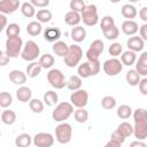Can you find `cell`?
I'll return each instance as SVG.
<instances>
[{"label":"cell","mask_w":147,"mask_h":147,"mask_svg":"<svg viewBox=\"0 0 147 147\" xmlns=\"http://www.w3.org/2000/svg\"><path fill=\"white\" fill-rule=\"evenodd\" d=\"M72 114H74V105L71 102H60L55 106L52 113V117L55 122L61 123V122H65V119H68Z\"/></svg>","instance_id":"1"},{"label":"cell","mask_w":147,"mask_h":147,"mask_svg":"<svg viewBox=\"0 0 147 147\" xmlns=\"http://www.w3.org/2000/svg\"><path fill=\"white\" fill-rule=\"evenodd\" d=\"M82 21L86 26H94L99 22V15H98V8L95 5L90 3L86 5L85 8L80 13Z\"/></svg>","instance_id":"2"},{"label":"cell","mask_w":147,"mask_h":147,"mask_svg":"<svg viewBox=\"0 0 147 147\" xmlns=\"http://www.w3.org/2000/svg\"><path fill=\"white\" fill-rule=\"evenodd\" d=\"M82 57H83V51H82L80 46H78L77 44H74V45L69 46V51H68L67 55L63 57L64 64L69 68H75L79 64Z\"/></svg>","instance_id":"3"},{"label":"cell","mask_w":147,"mask_h":147,"mask_svg":"<svg viewBox=\"0 0 147 147\" xmlns=\"http://www.w3.org/2000/svg\"><path fill=\"white\" fill-rule=\"evenodd\" d=\"M39 55H40V48L37 45V42H34L33 40H28L23 46V49L21 52V57L24 61L32 62L37 60Z\"/></svg>","instance_id":"4"},{"label":"cell","mask_w":147,"mask_h":147,"mask_svg":"<svg viewBox=\"0 0 147 147\" xmlns=\"http://www.w3.org/2000/svg\"><path fill=\"white\" fill-rule=\"evenodd\" d=\"M47 82L55 90H61L67 86V79L60 69H51L47 72Z\"/></svg>","instance_id":"5"},{"label":"cell","mask_w":147,"mask_h":147,"mask_svg":"<svg viewBox=\"0 0 147 147\" xmlns=\"http://www.w3.org/2000/svg\"><path fill=\"white\" fill-rule=\"evenodd\" d=\"M71 137H72V127L69 123L61 122L55 127V138H56L57 142L65 145V144L70 142Z\"/></svg>","instance_id":"6"},{"label":"cell","mask_w":147,"mask_h":147,"mask_svg":"<svg viewBox=\"0 0 147 147\" xmlns=\"http://www.w3.org/2000/svg\"><path fill=\"white\" fill-rule=\"evenodd\" d=\"M23 49V40L20 36L8 37L6 40V53L10 57H17Z\"/></svg>","instance_id":"7"},{"label":"cell","mask_w":147,"mask_h":147,"mask_svg":"<svg viewBox=\"0 0 147 147\" xmlns=\"http://www.w3.org/2000/svg\"><path fill=\"white\" fill-rule=\"evenodd\" d=\"M102 68L107 76H117L123 70V63L117 57H111L103 62Z\"/></svg>","instance_id":"8"},{"label":"cell","mask_w":147,"mask_h":147,"mask_svg":"<svg viewBox=\"0 0 147 147\" xmlns=\"http://www.w3.org/2000/svg\"><path fill=\"white\" fill-rule=\"evenodd\" d=\"M105 51V44L102 40L100 39H95L91 42L90 45V48L87 49L86 52V57H87V61H95V60H99V56L103 53Z\"/></svg>","instance_id":"9"},{"label":"cell","mask_w":147,"mask_h":147,"mask_svg":"<svg viewBox=\"0 0 147 147\" xmlns=\"http://www.w3.org/2000/svg\"><path fill=\"white\" fill-rule=\"evenodd\" d=\"M70 102L74 105V107L77 108H84L88 102V93L86 90L79 88L77 91H74L70 95Z\"/></svg>","instance_id":"10"},{"label":"cell","mask_w":147,"mask_h":147,"mask_svg":"<svg viewBox=\"0 0 147 147\" xmlns=\"http://www.w3.org/2000/svg\"><path fill=\"white\" fill-rule=\"evenodd\" d=\"M54 144V137L49 132H38L33 137V145L36 147H51Z\"/></svg>","instance_id":"11"},{"label":"cell","mask_w":147,"mask_h":147,"mask_svg":"<svg viewBox=\"0 0 147 147\" xmlns=\"http://www.w3.org/2000/svg\"><path fill=\"white\" fill-rule=\"evenodd\" d=\"M21 6V0H1L0 13L5 15H10L15 13Z\"/></svg>","instance_id":"12"},{"label":"cell","mask_w":147,"mask_h":147,"mask_svg":"<svg viewBox=\"0 0 147 147\" xmlns=\"http://www.w3.org/2000/svg\"><path fill=\"white\" fill-rule=\"evenodd\" d=\"M126 45H127V48L133 51V52H141L144 49V46H145V40L139 36H131L127 41H126Z\"/></svg>","instance_id":"13"},{"label":"cell","mask_w":147,"mask_h":147,"mask_svg":"<svg viewBox=\"0 0 147 147\" xmlns=\"http://www.w3.org/2000/svg\"><path fill=\"white\" fill-rule=\"evenodd\" d=\"M42 36H44V39L46 41L55 42L61 38V30L59 28H56V26H49V28L45 29Z\"/></svg>","instance_id":"14"},{"label":"cell","mask_w":147,"mask_h":147,"mask_svg":"<svg viewBox=\"0 0 147 147\" xmlns=\"http://www.w3.org/2000/svg\"><path fill=\"white\" fill-rule=\"evenodd\" d=\"M121 29L125 36H134L138 32L139 26H138L137 22H134L133 20H126L122 23Z\"/></svg>","instance_id":"15"},{"label":"cell","mask_w":147,"mask_h":147,"mask_svg":"<svg viewBox=\"0 0 147 147\" xmlns=\"http://www.w3.org/2000/svg\"><path fill=\"white\" fill-rule=\"evenodd\" d=\"M133 134L136 139L145 140L147 138V122H136L133 126Z\"/></svg>","instance_id":"16"},{"label":"cell","mask_w":147,"mask_h":147,"mask_svg":"<svg viewBox=\"0 0 147 147\" xmlns=\"http://www.w3.org/2000/svg\"><path fill=\"white\" fill-rule=\"evenodd\" d=\"M26 78H28V75L21 70L15 69L9 72V80L15 85H23L26 82Z\"/></svg>","instance_id":"17"},{"label":"cell","mask_w":147,"mask_h":147,"mask_svg":"<svg viewBox=\"0 0 147 147\" xmlns=\"http://www.w3.org/2000/svg\"><path fill=\"white\" fill-rule=\"evenodd\" d=\"M16 98L18 101L25 103V102H29L31 99H32V91L30 87L28 86H21L18 87V90L16 91Z\"/></svg>","instance_id":"18"},{"label":"cell","mask_w":147,"mask_h":147,"mask_svg":"<svg viewBox=\"0 0 147 147\" xmlns=\"http://www.w3.org/2000/svg\"><path fill=\"white\" fill-rule=\"evenodd\" d=\"M70 36H71V39H72L75 42H82V41H84L85 38H86V30H85V28H83V26H80V25L74 26V28L71 29Z\"/></svg>","instance_id":"19"},{"label":"cell","mask_w":147,"mask_h":147,"mask_svg":"<svg viewBox=\"0 0 147 147\" xmlns=\"http://www.w3.org/2000/svg\"><path fill=\"white\" fill-rule=\"evenodd\" d=\"M80 21H82V16H80V13L78 11L70 10L64 15V22L70 26H77L80 23Z\"/></svg>","instance_id":"20"},{"label":"cell","mask_w":147,"mask_h":147,"mask_svg":"<svg viewBox=\"0 0 147 147\" xmlns=\"http://www.w3.org/2000/svg\"><path fill=\"white\" fill-rule=\"evenodd\" d=\"M136 70L140 76H147V52H142L136 63Z\"/></svg>","instance_id":"21"},{"label":"cell","mask_w":147,"mask_h":147,"mask_svg":"<svg viewBox=\"0 0 147 147\" xmlns=\"http://www.w3.org/2000/svg\"><path fill=\"white\" fill-rule=\"evenodd\" d=\"M121 61H122L123 65H126V67H130V65L134 64L136 61H137V54H136V52H133L131 49H127V51L123 52L121 54Z\"/></svg>","instance_id":"22"},{"label":"cell","mask_w":147,"mask_h":147,"mask_svg":"<svg viewBox=\"0 0 147 147\" xmlns=\"http://www.w3.org/2000/svg\"><path fill=\"white\" fill-rule=\"evenodd\" d=\"M121 14L126 20H133L138 15V10H137V8L132 3H126V5H124L122 7Z\"/></svg>","instance_id":"23"},{"label":"cell","mask_w":147,"mask_h":147,"mask_svg":"<svg viewBox=\"0 0 147 147\" xmlns=\"http://www.w3.org/2000/svg\"><path fill=\"white\" fill-rule=\"evenodd\" d=\"M68 51H69V46H68L64 41L57 40V41H55V42L53 44V52H54L57 56H60V57H64V56L67 55Z\"/></svg>","instance_id":"24"},{"label":"cell","mask_w":147,"mask_h":147,"mask_svg":"<svg viewBox=\"0 0 147 147\" xmlns=\"http://www.w3.org/2000/svg\"><path fill=\"white\" fill-rule=\"evenodd\" d=\"M33 142V138L29 133H21L15 139V145L17 147H29Z\"/></svg>","instance_id":"25"},{"label":"cell","mask_w":147,"mask_h":147,"mask_svg":"<svg viewBox=\"0 0 147 147\" xmlns=\"http://www.w3.org/2000/svg\"><path fill=\"white\" fill-rule=\"evenodd\" d=\"M26 32L32 36V37H37L42 32V26L41 23L39 21H32L26 25Z\"/></svg>","instance_id":"26"},{"label":"cell","mask_w":147,"mask_h":147,"mask_svg":"<svg viewBox=\"0 0 147 147\" xmlns=\"http://www.w3.org/2000/svg\"><path fill=\"white\" fill-rule=\"evenodd\" d=\"M44 103L48 107H53L55 105H57L59 102V95L55 91H47L44 94Z\"/></svg>","instance_id":"27"},{"label":"cell","mask_w":147,"mask_h":147,"mask_svg":"<svg viewBox=\"0 0 147 147\" xmlns=\"http://www.w3.org/2000/svg\"><path fill=\"white\" fill-rule=\"evenodd\" d=\"M41 69H42V67L40 65L39 62L32 61L30 64H28V67H26V72H25V74L28 75V77L34 78V77H37V76L40 74Z\"/></svg>","instance_id":"28"},{"label":"cell","mask_w":147,"mask_h":147,"mask_svg":"<svg viewBox=\"0 0 147 147\" xmlns=\"http://www.w3.org/2000/svg\"><path fill=\"white\" fill-rule=\"evenodd\" d=\"M126 82L129 83L130 86H138L140 82V74L136 69H130L126 72Z\"/></svg>","instance_id":"29"},{"label":"cell","mask_w":147,"mask_h":147,"mask_svg":"<svg viewBox=\"0 0 147 147\" xmlns=\"http://www.w3.org/2000/svg\"><path fill=\"white\" fill-rule=\"evenodd\" d=\"M67 87L70 91H77L82 87V77L78 75H72L67 80Z\"/></svg>","instance_id":"30"},{"label":"cell","mask_w":147,"mask_h":147,"mask_svg":"<svg viewBox=\"0 0 147 147\" xmlns=\"http://www.w3.org/2000/svg\"><path fill=\"white\" fill-rule=\"evenodd\" d=\"M77 74L82 78H88V77L93 76L92 75V69H91L90 62L86 61V62H83L82 64H79L78 68H77Z\"/></svg>","instance_id":"31"},{"label":"cell","mask_w":147,"mask_h":147,"mask_svg":"<svg viewBox=\"0 0 147 147\" xmlns=\"http://www.w3.org/2000/svg\"><path fill=\"white\" fill-rule=\"evenodd\" d=\"M21 11H22L23 16H25L28 18H31L37 14L36 13V7L31 2H23L21 5Z\"/></svg>","instance_id":"32"},{"label":"cell","mask_w":147,"mask_h":147,"mask_svg":"<svg viewBox=\"0 0 147 147\" xmlns=\"http://www.w3.org/2000/svg\"><path fill=\"white\" fill-rule=\"evenodd\" d=\"M1 122L6 125H11L16 122V114L13 110H3L1 114Z\"/></svg>","instance_id":"33"},{"label":"cell","mask_w":147,"mask_h":147,"mask_svg":"<svg viewBox=\"0 0 147 147\" xmlns=\"http://www.w3.org/2000/svg\"><path fill=\"white\" fill-rule=\"evenodd\" d=\"M74 117H75V121L78 122V123H86L87 119H88V111L84 108H77L75 111H74Z\"/></svg>","instance_id":"34"},{"label":"cell","mask_w":147,"mask_h":147,"mask_svg":"<svg viewBox=\"0 0 147 147\" xmlns=\"http://www.w3.org/2000/svg\"><path fill=\"white\" fill-rule=\"evenodd\" d=\"M38 62L40 63V65L42 67V69H49V68L53 67L55 60H54V56L53 55L46 53V54H44V55H41L39 57V61Z\"/></svg>","instance_id":"35"},{"label":"cell","mask_w":147,"mask_h":147,"mask_svg":"<svg viewBox=\"0 0 147 147\" xmlns=\"http://www.w3.org/2000/svg\"><path fill=\"white\" fill-rule=\"evenodd\" d=\"M36 16H37V21H39L40 23H48L52 20V11L48 9H39Z\"/></svg>","instance_id":"36"},{"label":"cell","mask_w":147,"mask_h":147,"mask_svg":"<svg viewBox=\"0 0 147 147\" xmlns=\"http://www.w3.org/2000/svg\"><path fill=\"white\" fill-rule=\"evenodd\" d=\"M117 116L122 119H127L131 115H132V109L129 105H122L117 108V111H116Z\"/></svg>","instance_id":"37"},{"label":"cell","mask_w":147,"mask_h":147,"mask_svg":"<svg viewBox=\"0 0 147 147\" xmlns=\"http://www.w3.org/2000/svg\"><path fill=\"white\" fill-rule=\"evenodd\" d=\"M44 102L41 101V100H39V99H31L30 101H29V107H30V109L33 111V113H36V114H40V113H42V110H44Z\"/></svg>","instance_id":"38"},{"label":"cell","mask_w":147,"mask_h":147,"mask_svg":"<svg viewBox=\"0 0 147 147\" xmlns=\"http://www.w3.org/2000/svg\"><path fill=\"white\" fill-rule=\"evenodd\" d=\"M117 130H118L125 138H127V137H130V136L133 134V126H132L129 122H123V123H121V124L117 126Z\"/></svg>","instance_id":"39"},{"label":"cell","mask_w":147,"mask_h":147,"mask_svg":"<svg viewBox=\"0 0 147 147\" xmlns=\"http://www.w3.org/2000/svg\"><path fill=\"white\" fill-rule=\"evenodd\" d=\"M134 123L136 122H147V110L145 108H137L132 113Z\"/></svg>","instance_id":"40"},{"label":"cell","mask_w":147,"mask_h":147,"mask_svg":"<svg viewBox=\"0 0 147 147\" xmlns=\"http://www.w3.org/2000/svg\"><path fill=\"white\" fill-rule=\"evenodd\" d=\"M101 106H102L103 109L110 110V109L116 107V99L114 96H111V95H106L101 100Z\"/></svg>","instance_id":"41"},{"label":"cell","mask_w":147,"mask_h":147,"mask_svg":"<svg viewBox=\"0 0 147 147\" xmlns=\"http://www.w3.org/2000/svg\"><path fill=\"white\" fill-rule=\"evenodd\" d=\"M115 25V20H114V17H111V16H103L102 18H101V23H100V28H101V30H102V32L103 31H107V30H109L110 28H113Z\"/></svg>","instance_id":"42"},{"label":"cell","mask_w":147,"mask_h":147,"mask_svg":"<svg viewBox=\"0 0 147 147\" xmlns=\"http://www.w3.org/2000/svg\"><path fill=\"white\" fill-rule=\"evenodd\" d=\"M13 103V96L8 92H1L0 93V106L2 108H8Z\"/></svg>","instance_id":"43"},{"label":"cell","mask_w":147,"mask_h":147,"mask_svg":"<svg viewBox=\"0 0 147 147\" xmlns=\"http://www.w3.org/2000/svg\"><path fill=\"white\" fill-rule=\"evenodd\" d=\"M20 32H21L20 25L16 24V23H10V24H8V26L6 28V36H7V38H8V37H16V36H20Z\"/></svg>","instance_id":"44"},{"label":"cell","mask_w":147,"mask_h":147,"mask_svg":"<svg viewBox=\"0 0 147 147\" xmlns=\"http://www.w3.org/2000/svg\"><path fill=\"white\" fill-rule=\"evenodd\" d=\"M108 52H109V55H111L113 57H117L123 53V46L119 42H113L109 46Z\"/></svg>","instance_id":"45"},{"label":"cell","mask_w":147,"mask_h":147,"mask_svg":"<svg viewBox=\"0 0 147 147\" xmlns=\"http://www.w3.org/2000/svg\"><path fill=\"white\" fill-rule=\"evenodd\" d=\"M85 6H86V3L84 0H71L69 3L70 9L74 11H78V13H82V10L85 8Z\"/></svg>","instance_id":"46"},{"label":"cell","mask_w":147,"mask_h":147,"mask_svg":"<svg viewBox=\"0 0 147 147\" xmlns=\"http://www.w3.org/2000/svg\"><path fill=\"white\" fill-rule=\"evenodd\" d=\"M102 33L106 37V39H108V40H115L118 37V34H119V30H118V28L116 25H114L113 28H110L107 31H103Z\"/></svg>","instance_id":"47"},{"label":"cell","mask_w":147,"mask_h":147,"mask_svg":"<svg viewBox=\"0 0 147 147\" xmlns=\"http://www.w3.org/2000/svg\"><path fill=\"white\" fill-rule=\"evenodd\" d=\"M110 139H114V140H116V141H118L119 144H122V145H123L126 138H125V137H124V136H123V134H122V133H121V132H119V131L116 129V130H115V131L111 133Z\"/></svg>","instance_id":"48"},{"label":"cell","mask_w":147,"mask_h":147,"mask_svg":"<svg viewBox=\"0 0 147 147\" xmlns=\"http://www.w3.org/2000/svg\"><path fill=\"white\" fill-rule=\"evenodd\" d=\"M9 60H10V56L6 53V51H1L0 52V65L1 67H5L9 63Z\"/></svg>","instance_id":"49"},{"label":"cell","mask_w":147,"mask_h":147,"mask_svg":"<svg viewBox=\"0 0 147 147\" xmlns=\"http://www.w3.org/2000/svg\"><path fill=\"white\" fill-rule=\"evenodd\" d=\"M90 64H91V69H92V75L95 76L99 74L100 71V61L99 60H95V61H88Z\"/></svg>","instance_id":"50"},{"label":"cell","mask_w":147,"mask_h":147,"mask_svg":"<svg viewBox=\"0 0 147 147\" xmlns=\"http://www.w3.org/2000/svg\"><path fill=\"white\" fill-rule=\"evenodd\" d=\"M30 2L38 8H46L49 5V0H30Z\"/></svg>","instance_id":"51"},{"label":"cell","mask_w":147,"mask_h":147,"mask_svg":"<svg viewBox=\"0 0 147 147\" xmlns=\"http://www.w3.org/2000/svg\"><path fill=\"white\" fill-rule=\"evenodd\" d=\"M139 91L142 95H147V78H142L139 82Z\"/></svg>","instance_id":"52"},{"label":"cell","mask_w":147,"mask_h":147,"mask_svg":"<svg viewBox=\"0 0 147 147\" xmlns=\"http://www.w3.org/2000/svg\"><path fill=\"white\" fill-rule=\"evenodd\" d=\"M139 33H140V37H141L145 41H147V23L142 24V25L139 28Z\"/></svg>","instance_id":"53"},{"label":"cell","mask_w":147,"mask_h":147,"mask_svg":"<svg viewBox=\"0 0 147 147\" xmlns=\"http://www.w3.org/2000/svg\"><path fill=\"white\" fill-rule=\"evenodd\" d=\"M139 17L141 21L144 22H147V7H142L140 10H139Z\"/></svg>","instance_id":"54"},{"label":"cell","mask_w":147,"mask_h":147,"mask_svg":"<svg viewBox=\"0 0 147 147\" xmlns=\"http://www.w3.org/2000/svg\"><path fill=\"white\" fill-rule=\"evenodd\" d=\"M0 20H1V28H0V31L5 30L7 26V18H6V15L5 14H0Z\"/></svg>","instance_id":"55"},{"label":"cell","mask_w":147,"mask_h":147,"mask_svg":"<svg viewBox=\"0 0 147 147\" xmlns=\"http://www.w3.org/2000/svg\"><path fill=\"white\" fill-rule=\"evenodd\" d=\"M130 146L131 147H146V144L142 141V140H139V139H137L136 141H132L131 144H130Z\"/></svg>","instance_id":"56"},{"label":"cell","mask_w":147,"mask_h":147,"mask_svg":"<svg viewBox=\"0 0 147 147\" xmlns=\"http://www.w3.org/2000/svg\"><path fill=\"white\" fill-rule=\"evenodd\" d=\"M106 146H107V147H121L122 144H119L118 141H116V140H114V139H110V140L106 144Z\"/></svg>","instance_id":"57"},{"label":"cell","mask_w":147,"mask_h":147,"mask_svg":"<svg viewBox=\"0 0 147 147\" xmlns=\"http://www.w3.org/2000/svg\"><path fill=\"white\" fill-rule=\"evenodd\" d=\"M140 0H129V2L130 3H137V2H139Z\"/></svg>","instance_id":"58"},{"label":"cell","mask_w":147,"mask_h":147,"mask_svg":"<svg viewBox=\"0 0 147 147\" xmlns=\"http://www.w3.org/2000/svg\"><path fill=\"white\" fill-rule=\"evenodd\" d=\"M110 2H113V3H117V2H119L121 0H109Z\"/></svg>","instance_id":"59"}]
</instances>
